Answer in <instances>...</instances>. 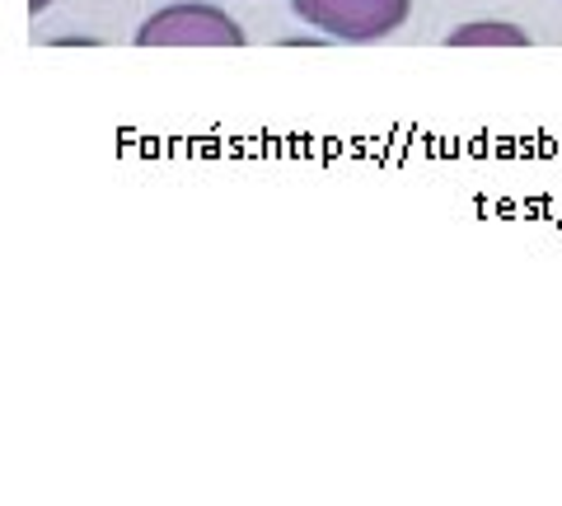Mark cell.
Returning <instances> with one entry per match:
<instances>
[{"instance_id":"cell-1","label":"cell","mask_w":562,"mask_h":506,"mask_svg":"<svg viewBox=\"0 0 562 506\" xmlns=\"http://www.w3.org/2000/svg\"><path fill=\"white\" fill-rule=\"evenodd\" d=\"M136 47H244V29L221 5L173 0V5H160L140 20Z\"/></svg>"},{"instance_id":"cell-2","label":"cell","mask_w":562,"mask_h":506,"mask_svg":"<svg viewBox=\"0 0 562 506\" xmlns=\"http://www.w3.org/2000/svg\"><path fill=\"white\" fill-rule=\"evenodd\" d=\"M295 20L338 43H380L408 24L413 0H291Z\"/></svg>"},{"instance_id":"cell-3","label":"cell","mask_w":562,"mask_h":506,"mask_svg":"<svg viewBox=\"0 0 562 506\" xmlns=\"http://www.w3.org/2000/svg\"><path fill=\"white\" fill-rule=\"evenodd\" d=\"M525 43H530V33L516 24H460L446 38V47H525Z\"/></svg>"},{"instance_id":"cell-4","label":"cell","mask_w":562,"mask_h":506,"mask_svg":"<svg viewBox=\"0 0 562 506\" xmlns=\"http://www.w3.org/2000/svg\"><path fill=\"white\" fill-rule=\"evenodd\" d=\"M52 5V0H29V14H33V20H38V14Z\"/></svg>"}]
</instances>
